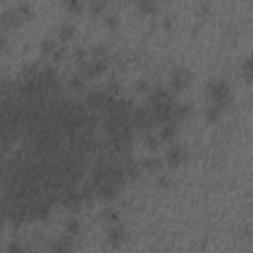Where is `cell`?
Segmentation results:
<instances>
[{
  "instance_id": "obj_1",
  "label": "cell",
  "mask_w": 253,
  "mask_h": 253,
  "mask_svg": "<svg viewBox=\"0 0 253 253\" xmlns=\"http://www.w3.org/2000/svg\"><path fill=\"white\" fill-rule=\"evenodd\" d=\"M208 99L211 101V105H217L221 111H227L233 103V97H231V85L225 81V79H211L208 83Z\"/></svg>"
},
{
  "instance_id": "obj_2",
  "label": "cell",
  "mask_w": 253,
  "mask_h": 253,
  "mask_svg": "<svg viewBox=\"0 0 253 253\" xmlns=\"http://www.w3.org/2000/svg\"><path fill=\"white\" fill-rule=\"evenodd\" d=\"M132 140H134V126H126V128L107 136L105 146L113 154H126V150L132 146Z\"/></svg>"
},
{
  "instance_id": "obj_3",
  "label": "cell",
  "mask_w": 253,
  "mask_h": 253,
  "mask_svg": "<svg viewBox=\"0 0 253 253\" xmlns=\"http://www.w3.org/2000/svg\"><path fill=\"white\" fill-rule=\"evenodd\" d=\"M107 69H109L107 59H95V57H91V59H85V61L77 63V73H79L85 81L101 77Z\"/></svg>"
},
{
  "instance_id": "obj_4",
  "label": "cell",
  "mask_w": 253,
  "mask_h": 253,
  "mask_svg": "<svg viewBox=\"0 0 253 253\" xmlns=\"http://www.w3.org/2000/svg\"><path fill=\"white\" fill-rule=\"evenodd\" d=\"M130 121H132L134 130H144V132H148V130H154V128H156V121H154L152 111L148 109V105H146V107H132V111H130Z\"/></svg>"
},
{
  "instance_id": "obj_5",
  "label": "cell",
  "mask_w": 253,
  "mask_h": 253,
  "mask_svg": "<svg viewBox=\"0 0 253 253\" xmlns=\"http://www.w3.org/2000/svg\"><path fill=\"white\" fill-rule=\"evenodd\" d=\"M192 85V73L186 67H174L170 71V87L174 93H182Z\"/></svg>"
},
{
  "instance_id": "obj_6",
  "label": "cell",
  "mask_w": 253,
  "mask_h": 253,
  "mask_svg": "<svg viewBox=\"0 0 253 253\" xmlns=\"http://www.w3.org/2000/svg\"><path fill=\"white\" fill-rule=\"evenodd\" d=\"M148 97V107H158V105H168V103H174L176 97H174V91L162 87V85H154L150 87V91L146 93Z\"/></svg>"
},
{
  "instance_id": "obj_7",
  "label": "cell",
  "mask_w": 253,
  "mask_h": 253,
  "mask_svg": "<svg viewBox=\"0 0 253 253\" xmlns=\"http://www.w3.org/2000/svg\"><path fill=\"white\" fill-rule=\"evenodd\" d=\"M126 239H128V231H126L125 225H121V223L107 225V233H105L107 245H111V247H121Z\"/></svg>"
},
{
  "instance_id": "obj_8",
  "label": "cell",
  "mask_w": 253,
  "mask_h": 253,
  "mask_svg": "<svg viewBox=\"0 0 253 253\" xmlns=\"http://www.w3.org/2000/svg\"><path fill=\"white\" fill-rule=\"evenodd\" d=\"M188 152L182 144H170L166 154H164V164H168L170 168H178L182 162H186Z\"/></svg>"
},
{
  "instance_id": "obj_9",
  "label": "cell",
  "mask_w": 253,
  "mask_h": 253,
  "mask_svg": "<svg viewBox=\"0 0 253 253\" xmlns=\"http://www.w3.org/2000/svg\"><path fill=\"white\" fill-rule=\"evenodd\" d=\"M22 24H24V20L14 12V8L0 14V32H10L14 28H20Z\"/></svg>"
},
{
  "instance_id": "obj_10",
  "label": "cell",
  "mask_w": 253,
  "mask_h": 253,
  "mask_svg": "<svg viewBox=\"0 0 253 253\" xmlns=\"http://www.w3.org/2000/svg\"><path fill=\"white\" fill-rule=\"evenodd\" d=\"M119 192H121V188L115 186V184H101V186L95 188L93 196H95L97 200H101V202H113V200L119 196Z\"/></svg>"
},
{
  "instance_id": "obj_11",
  "label": "cell",
  "mask_w": 253,
  "mask_h": 253,
  "mask_svg": "<svg viewBox=\"0 0 253 253\" xmlns=\"http://www.w3.org/2000/svg\"><path fill=\"white\" fill-rule=\"evenodd\" d=\"M107 99H109V95H107L105 91H91V93H87V97H85V107H87L91 113H97V111L105 105Z\"/></svg>"
},
{
  "instance_id": "obj_12",
  "label": "cell",
  "mask_w": 253,
  "mask_h": 253,
  "mask_svg": "<svg viewBox=\"0 0 253 253\" xmlns=\"http://www.w3.org/2000/svg\"><path fill=\"white\" fill-rule=\"evenodd\" d=\"M178 126H180V125H176V123H172V121L162 123L156 136L160 138V142H172V140L176 138V134H178Z\"/></svg>"
},
{
  "instance_id": "obj_13",
  "label": "cell",
  "mask_w": 253,
  "mask_h": 253,
  "mask_svg": "<svg viewBox=\"0 0 253 253\" xmlns=\"http://www.w3.org/2000/svg\"><path fill=\"white\" fill-rule=\"evenodd\" d=\"M190 113H192V105H188V103H178V101H176L174 111H172V123L182 125V123L190 117Z\"/></svg>"
},
{
  "instance_id": "obj_14",
  "label": "cell",
  "mask_w": 253,
  "mask_h": 253,
  "mask_svg": "<svg viewBox=\"0 0 253 253\" xmlns=\"http://www.w3.org/2000/svg\"><path fill=\"white\" fill-rule=\"evenodd\" d=\"M99 219L105 223V225H113V223H119L121 221V211L115 208V206H107L101 210L99 213Z\"/></svg>"
},
{
  "instance_id": "obj_15",
  "label": "cell",
  "mask_w": 253,
  "mask_h": 253,
  "mask_svg": "<svg viewBox=\"0 0 253 253\" xmlns=\"http://www.w3.org/2000/svg\"><path fill=\"white\" fill-rule=\"evenodd\" d=\"M75 247L73 243V237L71 235H65V237H59L57 241H53L49 245V251H59V253H65V251H71Z\"/></svg>"
},
{
  "instance_id": "obj_16",
  "label": "cell",
  "mask_w": 253,
  "mask_h": 253,
  "mask_svg": "<svg viewBox=\"0 0 253 253\" xmlns=\"http://www.w3.org/2000/svg\"><path fill=\"white\" fill-rule=\"evenodd\" d=\"M75 26L71 24V22H63V24H59L57 26V38H59V42L61 43H65V42H69L73 36H75Z\"/></svg>"
},
{
  "instance_id": "obj_17",
  "label": "cell",
  "mask_w": 253,
  "mask_h": 253,
  "mask_svg": "<svg viewBox=\"0 0 253 253\" xmlns=\"http://www.w3.org/2000/svg\"><path fill=\"white\" fill-rule=\"evenodd\" d=\"M14 12L24 20V22H28V20H34V8H32V4H28V2H18L16 6H14Z\"/></svg>"
},
{
  "instance_id": "obj_18",
  "label": "cell",
  "mask_w": 253,
  "mask_h": 253,
  "mask_svg": "<svg viewBox=\"0 0 253 253\" xmlns=\"http://www.w3.org/2000/svg\"><path fill=\"white\" fill-rule=\"evenodd\" d=\"M140 170H146V172H158L162 168V160H158L156 156H146L138 162Z\"/></svg>"
},
{
  "instance_id": "obj_19",
  "label": "cell",
  "mask_w": 253,
  "mask_h": 253,
  "mask_svg": "<svg viewBox=\"0 0 253 253\" xmlns=\"http://www.w3.org/2000/svg\"><path fill=\"white\" fill-rule=\"evenodd\" d=\"M65 12L71 16H81L85 10V0H63Z\"/></svg>"
},
{
  "instance_id": "obj_20",
  "label": "cell",
  "mask_w": 253,
  "mask_h": 253,
  "mask_svg": "<svg viewBox=\"0 0 253 253\" xmlns=\"http://www.w3.org/2000/svg\"><path fill=\"white\" fill-rule=\"evenodd\" d=\"M136 4V8L144 14V16H154L158 12V6H156V0H132Z\"/></svg>"
},
{
  "instance_id": "obj_21",
  "label": "cell",
  "mask_w": 253,
  "mask_h": 253,
  "mask_svg": "<svg viewBox=\"0 0 253 253\" xmlns=\"http://www.w3.org/2000/svg\"><path fill=\"white\" fill-rule=\"evenodd\" d=\"M85 4H87L89 12H91L93 16H101V14H105V10H107V2H105V0H85Z\"/></svg>"
},
{
  "instance_id": "obj_22",
  "label": "cell",
  "mask_w": 253,
  "mask_h": 253,
  "mask_svg": "<svg viewBox=\"0 0 253 253\" xmlns=\"http://www.w3.org/2000/svg\"><path fill=\"white\" fill-rule=\"evenodd\" d=\"M142 144H144L146 148H150V150H158V146H160L162 142H160V138H158L152 130H148V132L142 134Z\"/></svg>"
},
{
  "instance_id": "obj_23",
  "label": "cell",
  "mask_w": 253,
  "mask_h": 253,
  "mask_svg": "<svg viewBox=\"0 0 253 253\" xmlns=\"http://www.w3.org/2000/svg\"><path fill=\"white\" fill-rule=\"evenodd\" d=\"M65 233H67V235H71V237L79 235V233H81V221H79L77 217L67 219V221H65Z\"/></svg>"
},
{
  "instance_id": "obj_24",
  "label": "cell",
  "mask_w": 253,
  "mask_h": 253,
  "mask_svg": "<svg viewBox=\"0 0 253 253\" xmlns=\"http://www.w3.org/2000/svg\"><path fill=\"white\" fill-rule=\"evenodd\" d=\"M221 115H223V111H221L217 105H211L210 109H206V115H204V117H206L208 123H217V121L221 119Z\"/></svg>"
},
{
  "instance_id": "obj_25",
  "label": "cell",
  "mask_w": 253,
  "mask_h": 253,
  "mask_svg": "<svg viewBox=\"0 0 253 253\" xmlns=\"http://www.w3.org/2000/svg\"><path fill=\"white\" fill-rule=\"evenodd\" d=\"M105 26H107L111 32H117L119 26H121V18H119L115 12H109V14H105Z\"/></svg>"
},
{
  "instance_id": "obj_26",
  "label": "cell",
  "mask_w": 253,
  "mask_h": 253,
  "mask_svg": "<svg viewBox=\"0 0 253 253\" xmlns=\"http://www.w3.org/2000/svg\"><path fill=\"white\" fill-rule=\"evenodd\" d=\"M59 43L55 42V40H43L42 43H40V51H42V55H47V57H51V53L55 51V47H57Z\"/></svg>"
},
{
  "instance_id": "obj_27",
  "label": "cell",
  "mask_w": 253,
  "mask_h": 253,
  "mask_svg": "<svg viewBox=\"0 0 253 253\" xmlns=\"http://www.w3.org/2000/svg\"><path fill=\"white\" fill-rule=\"evenodd\" d=\"M85 83H87V81H85V79H83L79 73H75L73 77H69V81H67V87H69L71 91H81V89L85 87Z\"/></svg>"
},
{
  "instance_id": "obj_28",
  "label": "cell",
  "mask_w": 253,
  "mask_h": 253,
  "mask_svg": "<svg viewBox=\"0 0 253 253\" xmlns=\"http://www.w3.org/2000/svg\"><path fill=\"white\" fill-rule=\"evenodd\" d=\"M107 47L105 45H93L91 49H89V55L91 57H95V59H107Z\"/></svg>"
},
{
  "instance_id": "obj_29",
  "label": "cell",
  "mask_w": 253,
  "mask_h": 253,
  "mask_svg": "<svg viewBox=\"0 0 253 253\" xmlns=\"http://www.w3.org/2000/svg\"><path fill=\"white\" fill-rule=\"evenodd\" d=\"M105 93L111 95V97H119V95H121V85H119L117 81H109V83L105 85Z\"/></svg>"
},
{
  "instance_id": "obj_30",
  "label": "cell",
  "mask_w": 253,
  "mask_h": 253,
  "mask_svg": "<svg viewBox=\"0 0 253 253\" xmlns=\"http://www.w3.org/2000/svg\"><path fill=\"white\" fill-rule=\"evenodd\" d=\"M241 73H243V79L249 83L251 81V57H245L243 63H241Z\"/></svg>"
},
{
  "instance_id": "obj_31",
  "label": "cell",
  "mask_w": 253,
  "mask_h": 253,
  "mask_svg": "<svg viewBox=\"0 0 253 253\" xmlns=\"http://www.w3.org/2000/svg\"><path fill=\"white\" fill-rule=\"evenodd\" d=\"M134 91H136L138 95H146V93L150 91V85H148L144 79H138V81L134 83Z\"/></svg>"
},
{
  "instance_id": "obj_32",
  "label": "cell",
  "mask_w": 253,
  "mask_h": 253,
  "mask_svg": "<svg viewBox=\"0 0 253 253\" xmlns=\"http://www.w3.org/2000/svg\"><path fill=\"white\" fill-rule=\"evenodd\" d=\"M63 57H65V47H63V43H61V45H57V47H55V51L51 53V61H53V63H57V61H61Z\"/></svg>"
},
{
  "instance_id": "obj_33",
  "label": "cell",
  "mask_w": 253,
  "mask_h": 253,
  "mask_svg": "<svg viewBox=\"0 0 253 253\" xmlns=\"http://www.w3.org/2000/svg\"><path fill=\"white\" fill-rule=\"evenodd\" d=\"M10 49V40L6 38V34H0V53H8Z\"/></svg>"
},
{
  "instance_id": "obj_34",
  "label": "cell",
  "mask_w": 253,
  "mask_h": 253,
  "mask_svg": "<svg viewBox=\"0 0 253 253\" xmlns=\"http://www.w3.org/2000/svg\"><path fill=\"white\" fill-rule=\"evenodd\" d=\"M87 55H89V51H87V49H75V51H73V57H75V61H77V63L85 61V59H87Z\"/></svg>"
},
{
  "instance_id": "obj_35",
  "label": "cell",
  "mask_w": 253,
  "mask_h": 253,
  "mask_svg": "<svg viewBox=\"0 0 253 253\" xmlns=\"http://www.w3.org/2000/svg\"><path fill=\"white\" fill-rule=\"evenodd\" d=\"M156 186H158V188H162V190H168V186H170V180H168L164 174H160V176L156 178Z\"/></svg>"
},
{
  "instance_id": "obj_36",
  "label": "cell",
  "mask_w": 253,
  "mask_h": 253,
  "mask_svg": "<svg viewBox=\"0 0 253 253\" xmlns=\"http://www.w3.org/2000/svg\"><path fill=\"white\" fill-rule=\"evenodd\" d=\"M24 249V245L20 243V241H12L10 245H8V251H22Z\"/></svg>"
}]
</instances>
